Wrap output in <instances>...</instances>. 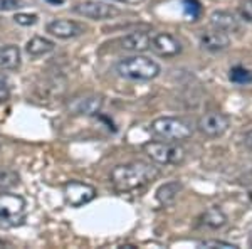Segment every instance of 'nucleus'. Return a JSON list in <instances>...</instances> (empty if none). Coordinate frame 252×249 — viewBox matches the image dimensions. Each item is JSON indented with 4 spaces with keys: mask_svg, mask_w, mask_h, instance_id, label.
<instances>
[{
    "mask_svg": "<svg viewBox=\"0 0 252 249\" xmlns=\"http://www.w3.org/2000/svg\"><path fill=\"white\" fill-rule=\"evenodd\" d=\"M158 175L160 170L152 163L136 160L115 167L111 172V183L120 192H131L155 180Z\"/></svg>",
    "mask_w": 252,
    "mask_h": 249,
    "instance_id": "nucleus-1",
    "label": "nucleus"
},
{
    "mask_svg": "<svg viewBox=\"0 0 252 249\" xmlns=\"http://www.w3.org/2000/svg\"><path fill=\"white\" fill-rule=\"evenodd\" d=\"M115 69L121 77L131 81H152L161 72V68L157 61L138 54L120 59Z\"/></svg>",
    "mask_w": 252,
    "mask_h": 249,
    "instance_id": "nucleus-2",
    "label": "nucleus"
},
{
    "mask_svg": "<svg viewBox=\"0 0 252 249\" xmlns=\"http://www.w3.org/2000/svg\"><path fill=\"white\" fill-rule=\"evenodd\" d=\"M150 132L163 142H175V143H180V142H185L192 137L193 128L189 121L184 120V118L161 116V118H157V120L152 121Z\"/></svg>",
    "mask_w": 252,
    "mask_h": 249,
    "instance_id": "nucleus-3",
    "label": "nucleus"
},
{
    "mask_svg": "<svg viewBox=\"0 0 252 249\" xmlns=\"http://www.w3.org/2000/svg\"><path fill=\"white\" fill-rule=\"evenodd\" d=\"M26 220V199L14 192L0 194V227H17Z\"/></svg>",
    "mask_w": 252,
    "mask_h": 249,
    "instance_id": "nucleus-4",
    "label": "nucleus"
},
{
    "mask_svg": "<svg viewBox=\"0 0 252 249\" xmlns=\"http://www.w3.org/2000/svg\"><path fill=\"white\" fill-rule=\"evenodd\" d=\"M143 152L158 165H182L187 158V150L175 142H148Z\"/></svg>",
    "mask_w": 252,
    "mask_h": 249,
    "instance_id": "nucleus-5",
    "label": "nucleus"
},
{
    "mask_svg": "<svg viewBox=\"0 0 252 249\" xmlns=\"http://www.w3.org/2000/svg\"><path fill=\"white\" fill-rule=\"evenodd\" d=\"M64 199L66 204L71 207H83L89 204L91 201H94L96 197V189L91 183L81 182V180H69L64 183Z\"/></svg>",
    "mask_w": 252,
    "mask_h": 249,
    "instance_id": "nucleus-6",
    "label": "nucleus"
},
{
    "mask_svg": "<svg viewBox=\"0 0 252 249\" xmlns=\"http://www.w3.org/2000/svg\"><path fill=\"white\" fill-rule=\"evenodd\" d=\"M229 126H230L229 116L223 115L220 111H209L205 115H202L197 121V130L209 138H219L222 135H225Z\"/></svg>",
    "mask_w": 252,
    "mask_h": 249,
    "instance_id": "nucleus-7",
    "label": "nucleus"
},
{
    "mask_svg": "<svg viewBox=\"0 0 252 249\" xmlns=\"http://www.w3.org/2000/svg\"><path fill=\"white\" fill-rule=\"evenodd\" d=\"M150 51L161 58H175L182 52V42L168 32H150Z\"/></svg>",
    "mask_w": 252,
    "mask_h": 249,
    "instance_id": "nucleus-8",
    "label": "nucleus"
},
{
    "mask_svg": "<svg viewBox=\"0 0 252 249\" xmlns=\"http://www.w3.org/2000/svg\"><path fill=\"white\" fill-rule=\"evenodd\" d=\"M74 12L91 20H106L115 17L118 14V9L115 5L101 2V0H84V2L76 3Z\"/></svg>",
    "mask_w": 252,
    "mask_h": 249,
    "instance_id": "nucleus-9",
    "label": "nucleus"
},
{
    "mask_svg": "<svg viewBox=\"0 0 252 249\" xmlns=\"http://www.w3.org/2000/svg\"><path fill=\"white\" fill-rule=\"evenodd\" d=\"M103 108V98L97 95H79L67 103V109L72 115H97Z\"/></svg>",
    "mask_w": 252,
    "mask_h": 249,
    "instance_id": "nucleus-10",
    "label": "nucleus"
},
{
    "mask_svg": "<svg viewBox=\"0 0 252 249\" xmlns=\"http://www.w3.org/2000/svg\"><path fill=\"white\" fill-rule=\"evenodd\" d=\"M46 29L49 34L54 36V37H58V39H74L86 32V29H84L79 22H76V20H67V19L51 20V22L47 24Z\"/></svg>",
    "mask_w": 252,
    "mask_h": 249,
    "instance_id": "nucleus-11",
    "label": "nucleus"
},
{
    "mask_svg": "<svg viewBox=\"0 0 252 249\" xmlns=\"http://www.w3.org/2000/svg\"><path fill=\"white\" fill-rule=\"evenodd\" d=\"M198 40H200V46L204 47L205 51H210V52H220L230 46L229 34H225V32H222L219 29L204 31L198 36Z\"/></svg>",
    "mask_w": 252,
    "mask_h": 249,
    "instance_id": "nucleus-12",
    "label": "nucleus"
},
{
    "mask_svg": "<svg viewBox=\"0 0 252 249\" xmlns=\"http://www.w3.org/2000/svg\"><path fill=\"white\" fill-rule=\"evenodd\" d=\"M209 19H210V26H212L214 29H219V31L225 32V34L237 32L241 29L239 19L229 10H214Z\"/></svg>",
    "mask_w": 252,
    "mask_h": 249,
    "instance_id": "nucleus-13",
    "label": "nucleus"
},
{
    "mask_svg": "<svg viewBox=\"0 0 252 249\" xmlns=\"http://www.w3.org/2000/svg\"><path fill=\"white\" fill-rule=\"evenodd\" d=\"M120 46L125 51H131V52L150 51V32H141V31L131 32V34L120 39Z\"/></svg>",
    "mask_w": 252,
    "mask_h": 249,
    "instance_id": "nucleus-14",
    "label": "nucleus"
},
{
    "mask_svg": "<svg viewBox=\"0 0 252 249\" xmlns=\"http://www.w3.org/2000/svg\"><path fill=\"white\" fill-rule=\"evenodd\" d=\"M20 66V49L14 44L0 47V69L3 71H15Z\"/></svg>",
    "mask_w": 252,
    "mask_h": 249,
    "instance_id": "nucleus-15",
    "label": "nucleus"
},
{
    "mask_svg": "<svg viewBox=\"0 0 252 249\" xmlns=\"http://www.w3.org/2000/svg\"><path fill=\"white\" fill-rule=\"evenodd\" d=\"M56 47V44L52 42L51 39L40 37V36H35L32 37L29 42L26 44V51L27 54L32 56V58H39V56H46L49 52H52Z\"/></svg>",
    "mask_w": 252,
    "mask_h": 249,
    "instance_id": "nucleus-16",
    "label": "nucleus"
},
{
    "mask_svg": "<svg viewBox=\"0 0 252 249\" xmlns=\"http://www.w3.org/2000/svg\"><path fill=\"white\" fill-rule=\"evenodd\" d=\"M182 190V183L180 182H166L161 187H158L157 190V201L161 204V206H170V204L175 202V199L178 197Z\"/></svg>",
    "mask_w": 252,
    "mask_h": 249,
    "instance_id": "nucleus-17",
    "label": "nucleus"
},
{
    "mask_svg": "<svg viewBox=\"0 0 252 249\" xmlns=\"http://www.w3.org/2000/svg\"><path fill=\"white\" fill-rule=\"evenodd\" d=\"M225 222H227V215L217 206L209 207L204 212V215H202V224L205 227H209V229H220V227L225 226Z\"/></svg>",
    "mask_w": 252,
    "mask_h": 249,
    "instance_id": "nucleus-18",
    "label": "nucleus"
},
{
    "mask_svg": "<svg viewBox=\"0 0 252 249\" xmlns=\"http://www.w3.org/2000/svg\"><path fill=\"white\" fill-rule=\"evenodd\" d=\"M229 79L234 84L244 86V84H251L252 83V71L244 66H234L229 71Z\"/></svg>",
    "mask_w": 252,
    "mask_h": 249,
    "instance_id": "nucleus-19",
    "label": "nucleus"
},
{
    "mask_svg": "<svg viewBox=\"0 0 252 249\" xmlns=\"http://www.w3.org/2000/svg\"><path fill=\"white\" fill-rule=\"evenodd\" d=\"M184 3H185V12L190 17V20H197V17L202 12V7H200V3H198V0H184Z\"/></svg>",
    "mask_w": 252,
    "mask_h": 249,
    "instance_id": "nucleus-20",
    "label": "nucleus"
},
{
    "mask_svg": "<svg viewBox=\"0 0 252 249\" xmlns=\"http://www.w3.org/2000/svg\"><path fill=\"white\" fill-rule=\"evenodd\" d=\"M200 248H222V249H237V246L232 243H227V241H219V239H209V241H200L198 243Z\"/></svg>",
    "mask_w": 252,
    "mask_h": 249,
    "instance_id": "nucleus-21",
    "label": "nucleus"
},
{
    "mask_svg": "<svg viewBox=\"0 0 252 249\" xmlns=\"http://www.w3.org/2000/svg\"><path fill=\"white\" fill-rule=\"evenodd\" d=\"M14 20L17 24H20V26H34L35 22H37V15L35 14H15Z\"/></svg>",
    "mask_w": 252,
    "mask_h": 249,
    "instance_id": "nucleus-22",
    "label": "nucleus"
},
{
    "mask_svg": "<svg viewBox=\"0 0 252 249\" xmlns=\"http://www.w3.org/2000/svg\"><path fill=\"white\" fill-rule=\"evenodd\" d=\"M239 14H241V17L246 22L252 24V0H244L241 5H239Z\"/></svg>",
    "mask_w": 252,
    "mask_h": 249,
    "instance_id": "nucleus-23",
    "label": "nucleus"
},
{
    "mask_svg": "<svg viewBox=\"0 0 252 249\" xmlns=\"http://www.w3.org/2000/svg\"><path fill=\"white\" fill-rule=\"evenodd\" d=\"M10 98V84L5 76H0V103L7 101Z\"/></svg>",
    "mask_w": 252,
    "mask_h": 249,
    "instance_id": "nucleus-24",
    "label": "nucleus"
},
{
    "mask_svg": "<svg viewBox=\"0 0 252 249\" xmlns=\"http://www.w3.org/2000/svg\"><path fill=\"white\" fill-rule=\"evenodd\" d=\"M24 5L22 0H0V12L17 10Z\"/></svg>",
    "mask_w": 252,
    "mask_h": 249,
    "instance_id": "nucleus-25",
    "label": "nucleus"
},
{
    "mask_svg": "<svg viewBox=\"0 0 252 249\" xmlns=\"http://www.w3.org/2000/svg\"><path fill=\"white\" fill-rule=\"evenodd\" d=\"M244 145H246L249 150H252V132L244 135Z\"/></svg>",
    "mask_w": 252,
    "mask_h": 249,
    "instance_id": "nucleus-26",
    "label": "nucleus"
},
{
    "mask_svg": "<svg viewBox=\"0 0 252 249\" xmlns=\"http://www.w3.org/2000/svg\"><path fill=\"white\" fill-rule=\"evenodd\" d=\"M47 2H51V3H56V5H58V3H63V0H47Z\"/></svg>",
    "mask_w": 252,
    "mask_h": 249,
    "instance_id": "nucleus-27",
    "label": "nucleus"
},
{
    "mask_svg": "<svg viewBox=\"0 0 252 249\" xmlns=\"http://www.w3.org/2000/svg\"><path fill=\"white\" fill-rule=\"evenodd\" d=\"M0 248H5V243H3L2 239H0Z\"/></svg>",
    "mask_w": 252,
    "mask_h": 249,
    "instance_id": "nucleus-28",
    "label": "nucleus"
},
{
    "mask_svg": "<svg viewBox=\"0 0 252 249\" xmlns=\"http://www.w3.org/2000/svg\"><path fill=\"white\" fill-rule=\"evenodd\" d=\"M116 2H125V0H116Z\"/></svg>",
    "mask_w": 252,
    "mask_h": 249,
    "instance_id": "nucleus-29",
    "label": "nucleus"
},
{
    "mask_svg": "<svg viewBox=\"0 0 252 249\" xmlns=\"http://www.w3.org/2000/svg\"><path fill=\"white\" fill-rule=\"evenodd\" d=\"M251 243H252V239H251Z\"/></svg>",
    "mask_w": 252,
    "mask_h": 249,
    "instance_id": "nucleus-30",
    "label": "nucleus"
}]
</instances>
